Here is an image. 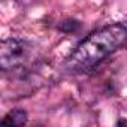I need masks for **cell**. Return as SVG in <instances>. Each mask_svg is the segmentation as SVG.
<instances>
[{
	"instance_id": "1",
	"label": "cell",
	"mask_w": 127,
	"mask_h": 127,
	"mask_svg": "<svg viewBox=\"0 0 127 127\" xmlns=\"http://www.w3.org/2000/svg\"><path fill=\"white\" fill-rule=\"evenodd\" d=\"M127 42V27L124 24H109L91 32L64 61V67L70 72H85L97 66L111 54L123 48Z\"/></svg>"
},
{
	"instance_id": "5",
	"label": "cell",
	"mask_w": 127,
	"mask_h": 127,
	"mask_svg": "<svg viewBox=\"0 0 127 127\" xmlns=\"http://www.w3.org/2000/svg\"><path fill=\"white\" fill-rule=\"evenodd\" d=\"M117 124H118V126H121V124H126V126H127V121H126V120H118Z\"/></svg>"
},
{
	"instance_id": "4",
	"label": "cell",
	"mask_w": 127,
	"mask_h": 127,
	"mask_svg": "<svg viewBox=\"0 0 127 127\" xmlns=\"http://www.w3.org/2000/svg\"><path fill=\"white\" fill-rule=\"evenodd\" d=\"M79 29H81V23L75 18H67L58 24V30H61L63 33H76Z\"/></svg>"
},
{
	"instance_id": "2",
	"label": "cell",
	"mask_w": 127,
	"mask_h": 127,
	"mask_svg": "<svg viewBox=\"0 0 127 127\" xmlns=\"http://www.w3.org/2000/svg\"><path fill=\"white\" fill-rule=\"evenodd\" d=\"M33 46L30 42L18 37H8L0 46V66L2 70H15L30 61Z\"/></svg>"
},
{
	"instance_id": "3",
	"label": "cell",
	"mask_w": 127,
	"mask_h": 127,
	"mask_svg": "<svg viewBox=\"0 0 127 127\" xmlns=\"http://www.w3.org/2000/svg\"><path fill=\"white\" fill-rule=\"evenodd\" d=\"M26 123H27V112L21 108L12 109L2 120V124H8V126H24Z\"/></svg>"
}]
</instances>
